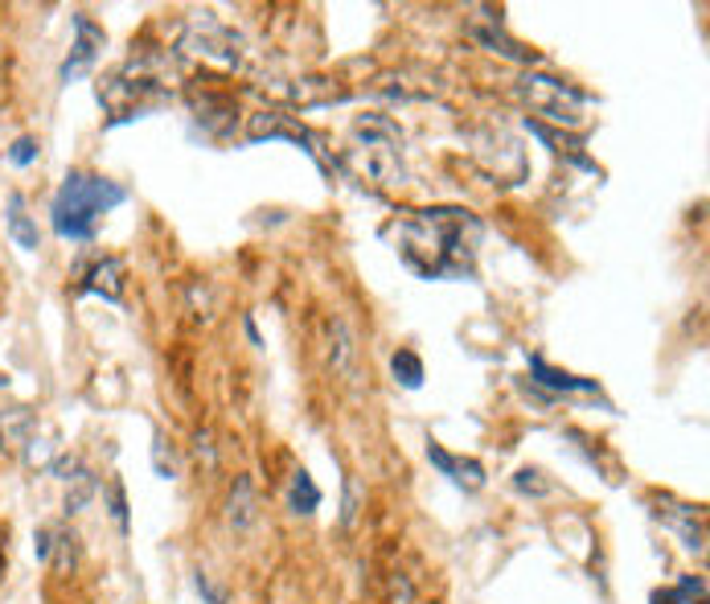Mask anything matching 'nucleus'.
<instances>
[{"label":"nucleus","mask_w":710,"mask_h":604,"mask_svg":"<svg viewBox=\"0 0 710 604\" xmlns=\"http://www.w3.org/2000/svg\"><path fill=\"white\" fill-rule=\"evenodd\" d=\"M394 252L419 280H473L485 223L464 206L407 211L390 226Z\"/></svg>","instance_id":"1"},{"label":"nucleus","mask_w":710,"mask_h":604,"mask_svg":"<svg viewBox=\"0 0 710 604\" xmlns=\"http://www.w3.org/2000/svg\"><path fill=\"white\" fill-rule=\"evenodd\" d=\"M95 498V478L91 473H79V478L70 481V493H66V514H83L86 510V502Z\"/></svg>","instance_id":"20"},{"label":"nucleus","mask_w":710,"mask_h":604,"mask_svg":"<svg viewBox=\"0 0 710 604\" xmlns=\"http://www.w3.org/2000/svg\"><path fill=\"white\" fill-rule=\"evenodd\" d=\"M469 38H476V42L485 45V50H493V54L510 58V62H522V66H534V62H538V54H534V50H526V45L510 42L502 29H481V25H473V29H469Z\"/></svg>","instance_id":"13"},{"label":"nucleus","mask_w":710,"mask_h":604,"mask_svg":"<svg viewBox=\"0 0 710 604\" xmlns=\"http://www.w3.org/2000/svg\"><path fill=\"white\" fill-rule=\"evenodd\" d=\"M247 141L251 144H264V141H292L300 144L325 173H333L329 165V156L321 153V141L308 132L305 124H292V115H276V112H264V115H251V132H247Z\"/></svg>","instance_id":"6"},{"label":"nucleus","mask_w":710,"mask_h":604,"mask_svg":"<svg viewBox=\"0 0 710 604\" xmlns=\"http://www.w3.org/2000/svg\"><path fill=\"white\" fill-rule=\"evenodd\" d=\"M50 473H54V478L62 481V485H70V481L83 473V464H79V457H74V452H62V457H58V461L50 464Z\"/></svg>","instance_id":"24"},{"label":"nucleus","mask_w":710,"mask_h":604,"mask_svg":"<svg viewBox=\"0 0 710 604\" xmlns=\"http://www.w3.org/2000/svg\"><path fill=\"white\" fill-rule=\"evenodd\" d=\"M103 45H107V33L86 13H74V42H70V54L66 62H62V71H58V79H62V83H79L83 74H91V66H95L99 54H103Z\"/></svg>","instance_id":"7"},{"label":"nucleus","mask_w":710,"mask_h":604,"mask_svg":"<svg viewBox=\"0 0 710 604\" xmlns=\"http://www.w3.org/2000/svg\"><path fill=\"white\" fill-rule=\"evenodd\" d=\"M514 490L517 493H529V498H546V493L555 490V485H550V481H546L538 469H522V473L514 478Z\"/></svg>","instance_id":"21"},{"label":"nucleus","mask_w":710,"mask_h":604,"mask_svg":"<svg viewBox=\"0 0 710 604\" xmlns=\"http://www.w3.org/2000/svg\"><path fill=\"white\" fill-rule=\"evenodd\" d=\"M654 604H707V580H702V576H686L678 588L657 592Z\"/></svg>","instance_id":"18"},{"label":"nucleus","mask_w":710,"mask_h":604,"mask_svg":"<svg viewBox=\"0 0 710 604\" xmlns=\"http://www.w3.org/2000/svg\"><path fill=\"white\" fill-rule=\"evenodd\" d=\"M329 362H333V370L337 375H346L349 370V362H353V338H349V329L341 321H333L329 325Z\"/></svg>","instance_id":"19"},{"label":"nucleus","mask_w":710,"mask_h":604,"mask_svg":"<svg viewBox=\"0 0 710 604\" xmlns=\"http://www.w3.org/2000/svg\"><path fill=\"white\" fill-rule=\"evenodd\" d=\"M9 235L21 252H38L42 247V235H38V223L25 214V197L21 194H9Z\"/></svg>","instance_id":"12"},{"label":"nucleus","mask_w":710,"mask_h":604,"mask_svg":"<svg viewBox=\"0 0 710 604\" xmlns=\"http://www.w3.org/2000/svg\"><path fill=\"white\" fill-rule=\"evenodd\" d=\"M124 276H127V267H124V259H115V255H107V259H99L91 272H86V280H83V293H95V296H103V300H124Z\"/></svg>","instance_id":"11"},{"label":"nucleus","mask_w":710,"mask_h":604,"mask_svg":"<svg viewBox=\"0 0 710 604\" xmlns=\"http://www.w3.org/2000/svg\"><path fill=\"white\" fill-rule=\"evenodd\" d=\"M38 153H42V144H38V136H17L13 149H9V161L25 170V165H33V161H38Z\"/></svg>","instance_id":"23"},{"label":"nucleus","mask_w":710,"mask_h":604,"mask_svg":"<svg viewBox=\"0 0 710 604\" xmlns=\"http://www.w3.org/2000/svg\"><path fill=\"white\" fill-rule=\"evenodd\" d=\"M33 555H38L42 563L54 560V531H50V526H42V531L33 534Z\"/></svg>","instance_id":"26"},{"label":"nucleus","mask_w":710,"mask_h":604,"mask_svg":"<svg viewBox=\"0 0 710 604\" xmlns=\"http://www.w3.org/2000/svg\"><path fill=\"white\" fill-rule=\"evenodd\" d=\"M654 514H657V519H666L673 531L682 534V547L686 551H698V555L707 551V531H702V519H694V510H690V506H678V502L661 498Z\"/></svg>","instance_id":"10"},{"label":"nucleus","mask_w":710,"mask_h":604,"mask_svg":"<svg viewBox=\"0 0 710 604\" xmlns=\"http://www.w3.org/2000/svg\"><path fill=\"white\" fill-rule=\"evenodd\" d=\"M390 375H394L399 387L419 391V387H423V358H419L415 350H394L390 354Z\"/></svg>","instance_id":"16"},{"label":"nucleus","mask_w":710,"mask_h":604,"mask_svg":"<svg viewBox=\"0 0 710 604\" xmlns=\"http://www.w3.org/2000/svg\"><path fill=\"white\" fill-rule=\"evenodd\" d=\"M112 519L120 522V531H127V493H124V481H112Z\"/></svg>","instance_id":"25"},{"label":"nucleus","mask_w":710,"mask_h":604,"mask_svg":"<svg viewBox=\"0 0 710 604\" xmlns=\"http://www.w3.org/2000/svg\"><path fill=\"white\" fill-rule=\"evenodd\" d=\"M428 461L444 473V478H452L460 485V490L476 493L481 485H485V464L481 461H469V457H452L447 449H440V444H428Z\"/></svg>","instance_id":"8"},{"label":"nucleus","mask_w":710,"mask_h":604,"mask_svg":"<svg viewBox=\"0 0 710 604\" xmlns=\"http://www.w3.org/2000/svg\"><path fill=\"white\" fill-rule=\"evenodd\" d=\"M194 449H197V457H206V464L214 469V444H209V432H197L194 436Z\"/></svg>","instance_id":"27"},{"label":"nucleus","mask_w":710,"mask_h":604,"mask_svg":"<svg viewBox=\"0 0 710 604\" xmlns=\"http://www.w3.org/2000/svg\"><path fill=\"white\" fill-rule=\"evenodd\" d=\"M182 54L206 58L223 71H238L247 62V42H243V33L223 25L218 17H194L182 33Z\"/></svg>","instance_id":"5"},{"label":"nucleus","mask_w":710,"mask_h":604,"mask_svg":"<svg viewBox=\"0 0 710 604\" xmlns=\"http://www.w3.org/2000/svg\"><path fill=\"white\" fill-rule=\"evenodd\" d=\"M353 170L378 185H403V132L387 115H358L353 120V149L346 153Z\"/></svg>","instance_id":"3"},{"label":"nucleus","mask_w":710,"mask_h":604,"mask_svg":"<svg viewBox=\"0 0 710 604\" xmlns=\"http://www.w3.org/2000/svg\"><path fill=\"white\" fill-rule=\"evenodd\" d=\"M529 375L534 379L529 382H538V387H546L550 395H596L599 387H596V379H579V375H567V370H558V366H550L546 358H529Z\"/></svg>","instance_id":"9"},{"label":"nucleus","mask_w":710,"mask_h":604,"mask_svg":"<svg viewBox=\"0 0 710 604\" xmlns=\"http://www.w3.org/2000/svg\"><path fill=\"white\" fill-rule=\"evenodd\" d=\"M33 411L29 408H4L0 411V444L4 449H21L33 440Z\"/></svg>","instance_id":"14"},{"label":"nucleus","mask_w":710,"mask_h":604,"mask_svg":"<svg viewBox=\"0 0 710 604\" xmlns=\"http://www.w3.org/2000/svg\"><path fill=\"white\" fill-rule=\"evenodd\" d=\"M153 464H156V478H165V481L177 478V464H173V449L165 444V436H161V432L153 436Z\"/></svg>","instance_id":"22"},{"label":"nucleus","mask_w":710,"mask_h":604,"mask_svg":"<svg viewBox=\"0 0 710 604\" xmlns=\"http://www.w3.org/2000/svg\"><path fill=\"white\" fill-rule=\"evenodd\" d=\"M255 522V490L251 478H238L235 490H230V526L235 531H247Z\"/></svg>","instance_id":"17"},{"label":"nucleus","mask_w":710,"mask_h":604,"mask_svg":"<svg viewBox=\"0 0 710 604\" xmlns=\"http://www.w3.org/2000/svg\"><path fill=\"white\" fill-rule=\"evenodd\" d=\"M353 506H358V490H353V481H346V510H341V522L349 526V519H353Z\"/></svg>","instance_id":"28"},{"label":"nucleus","mask_w":710,"mask_h":604,"mask_svg":"<svg viewBox=\"0 0 710 604\" xmlns=\"http://www.w3.org/2000/svg\"><path fill=\"white\" fill-rule=\"evenodd\" d=\"M288 506H292V514H317V506H321V490H317V481H312V473L308 469H296L292 473V490H288Z\"/></svg>","instance_id":"15"},{"label":"nucleus","mask_w":710,"mask_h":604,"mask_svg":"<svg viewBox=\"0 0 710 604\" xmlns=\"http://www.w3.org/2000/svg\"><path fill=\"white\" fill-rule=\"evenodd\" d=\"M127 202V190L112 177H95V173H66L58 185L54 202H50V223H54L58 239L86 243L95 235L99 218Z\"/></svg>","instance_id":"2"},{"label":"nucleus","mask_w":710,"mask_h":604,"mask_svg":"<svg viewBox=\"0 0 710 604\" xmlns=\"http://www.w3.org/2000/svg\"><path fill=\"white\" fill-rule=\"evenodd\" d=\"M517 91H522L529 112L538 115V120H546V124L572 127V132H579V127L587 124L584 108L591 103V95H584L579 86L563 83V79H550V74H526ZM538 120H534V124H538Z\"/></svg>","instance_id":"4"}]
</instances>
